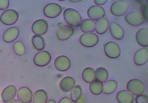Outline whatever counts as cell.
<instances>
[{
  "label": "cell",
  "mask_w": 148,
  "mask_h": 103,
  "mask_svg": "<svg viewBox=\"0 0 148 103\" xmlns=\"http://www.w3.org/2000/svg\"><path fill=\"white\" fill-rule=\"evenodd\" d=\"M65 21L70 26L78 27L82 22V18L80 13L75 9H66L63 13Z\"/></svg>",
  "instance_id": "cell-1"
},
{
  "label": "cell",
  "mask_w": 148,
  "mask_h": 103,
  "mask_svg": "<svg viewBox=\"0 0 148 103\" xmlns=\"http://www.w3.org/2000/svg\"><path fill=\"white\" fill-rule=\"evenodd\" d=\"M127 89L132 95L138 96L143 94L145 91L146 87L145 84L141 80L133 79L128 82Z\"/></svg>",
  "instance_id": "cell-2"
},
{
  "label": "cell",
  "mask_w": 148,
  "mask_h": 103,
  "mask_svg": "<svg viewBox=\"0 0 148 103\" xmlns=\"http://www.w3.org/2000/svg\"><path fill=\"white\" fill-rule=\"evenodd\" d=\"M129 4L127 1H118L114 2L110 7V12L113 15L117 17L125 15L129 10Z\"/></svg>",
  "instance_id": "cell-3"
},
{
  "label": "cell",
  "mask_w": 148,
  "mask_h": 103,
  "mask_svg": "<svg viewBox=\"0 0 148 103\" xmlns=\"http://www.w3.org/2000/svg\"><path fill=\"white\" fill-rule=\"evenodd\" d=\"M125 20L129 24L135 27L143 24L145 21L142 13L137 11H132L128 13L125 16Z\"/></svg>",
  "instance_id": "cell-4"
},
{
  "label": "cell",
  "mask_w": 148,
  "mask_h": 103,
  "mask_svg": "<svg viewBox=\"0 0 148 103\" xmlns=\"http://www.w3.org/2000/svg\"><path fill=\"white\" fill-rule=\"evenodd\" d=\"M18 18V13L13 9H8L2 13L0 20L3 24L10 26L15 24Z\"/></svg>",
  "instance_id": "cell-5"
},
{
  "label": "cell",
  "mask_w": 148,
  "mask_h": 103,
  "mask_svg": "<svg viewBox=\"0 0 148 103\" xmlns=\"http://www.w3.org/2000/svg\"><path fill=\"white\" fill-rule=\"evenodd\" d=\"M104 51L106 55L111 59H117L121 54L120 46L117 43L112 41L108 42L105 44Z\"/></svg>",
  "instance_id": "cell-6"
},
{
  "label": "cell",
  "mask_w": 148,
  "mask_h": 103,
  "mask_svg": "<svg viewBox=\"0 0 148 103\" xmlns=\"http://www.w3.org/2000/svg\"><path fill=\"white\" fill-rule=\"evenodd\" d=\"M99 41L98 35L94 33L83 34L80 38V43L84 47H95Z\"/></svg>",
  "instance_id": "cell-7"
},
{
  "label": "cell",
  "mask_w": 148,
  "mask_h": 103,
  "mask_svg": "<svg viewBox=\"0 0 148 103\" xmlns=\"http://www.w3.org/2000/svg\"><path fill=\"white\" fill-rule=\"evenodd\" d=\"M51 60V56L49 53L46 51H42L36 54L34 62L35 65L38 66L44 67L48 65Z\"/></svg>",
  "instance_id": "cell-8"
},
{
  "label": "cell",
  "mask_w": 148,
  "mask_h": 103,
  "mask_svg": "<svg viewBox=\"0 0 148 103\" xmlns=\"http://www.w3.org/2000/svg\"><path fill=\"white\" fill-rule=\"evenodd\" d=\"M62 12V7L56 3H50L46 5L43 9L44 15L49 18H55L59 16Z\"/></svg>",
  "instance_id": "cell-9"
},
{
  "label": "cell",
  "mask_w": 148,
  "mask_h": 103,
  "mask_svg": "<svg viewBox=\"0 0 148 103\" xmlns=\"http://www.w3.org/2000/svg\"><path fill=\"white\" fill-rule=\"evenodd\" d=\"M17 98L22 103H31L32 101V91L26 87H21L17 91Z\"/></svg>",
  "instance_id": "cell-10"
},
{
  "label": "cell",
  "mask_w": 148,
  "mask_h": 103,
  "mask_svg": "<svg viewBox=\"0 0 148 103\" xmlns=\"http://www.w3.org/2000/svg\"><path fill=\"white\" fill-rule=\"evenodd\" d=\"M54 64L55 68L60 72H65L69 69L71 66V61L67 56L62 55L58 57L55 59Z\"/></svg>",
  "instance_id": "cell-11"
},
{
  "label": "cell",
  "mask_w": 148,
  "mask_h": 103,
  "mask_svg": "<svg viewBox=\"0 0 148 103\" xmlns=\"http://www.w3.org/2000/svg\"><path fill=\"white\" fill-rule=\"evenodd\" d=\"M87 14L91 19L98 21L104 18L105 15V11L101 6L94 5L88 9Z\"/></svg>",
  "instance_id": "cell-12"
},
{
  "label": "cell",
  "mask_w": 148,
  "mask_h": 103,
  "mask_svg": "<svg viewBox=\"0 0 148 103\" xmlns=\"http://www.w3.org/2000/svg\"><path fill=\"white\" fill-rule=\"evenodd\" d=\"M17 89L16 87L13 85L8 86L3 89L1 97L4 102L8 103L14 100L17 94Z\"/></svg>",
  "instance_id": "cell-13"
},
{
  "label": "cell",
  "mask_w": 148,
  "mask_h": 103,
  "mask_svg": "<svg viewBox=\"0 0 148 103\" xmlns=\"http://www.w3.org/2000/svg\"><path fill=\"white\" fill-rule=\"evenodd\" d=\"M148 51L147 48L143 47L136 52L134 56V63L138 66L146 64L148 61Z\"/></svg>",
  "instance_id": "cell-14"
},
{
  "label": "cell",
  "mask_w": 148,
  "mask_h": 103,
  "mask_svg": "<svg viewBox=\"0 0 148 103\" xmlns=\"http://www.w3.org/2000/svg\"><path fill=\"white\" fill-rule=\"evenodd\" d=\"M48 25L47 22L43 19L38 20L33 23L32 30L34 34L36 35H42L46 33L48 30Z\"/></svg>",
  "instance_id": "cell-15"
},
{
  "label": "cell",
  "mask_w": 148,
  "mask_h": 103,
  "mask_svg": "<svg viewBox=\"0 0 148 103\" xmlns=\"http://www.w3.org/2000/svg\"><path fill=\"white\" fill-rule=\"evenodd\" d=\"M74 33V29L72 26H62L56 32V36L59 40L64 41L71 38Z\"/></svg>",
  "instance_id": "cell-16"
},
{
  "label": "cell",
  "mask_w": 148,
  "mask_h": 103,
  "mask_svg": "<svg viewBox=\"0 0 148 103\" xmlns=\"http://www.w3.org/2000/svg\"><path fill=\"white\" fill-rule=\"evenodd\" d=\"M19 30L16 27L9 28L4 33L3 39L6 43H11L16 40L19 34Z\"/></svg>",
  "instance_id": "cell-17"
},
{
  "label": "cell",
  "mask_w": 148,
  "mask_h": 103,
  "mask_svg": "<svg viewBox=\"0 0 148 103\" xmlns=\"http://www.w3.org/2000/svg\"><path fill=\"white\" fill-rule=\"evenodd\" d=\"M136 40L141 47H147L148 46V30L146 28L140 29L136 34Z\"/></svg>",
  "instance_id": "cell-18"
},
{
  "label": "cell",
  "mask_w": 148,
  "mask_h": 103,
  "mask_svg": "<svg viewBox=\"0 0 148 103\" xmlns=\"http://www.w3.org/2000/svg\"><path fill=\"white\" fill-rule=\"evenodd\" d=\"M110 31L112 37L117 40H121L125 35L122 28L116 22H111L110 25Z\"/></svg>",
  "instance_id": "cell-19"
},
{
  "label": "cell",
  "mask_w": 148,
  "mask_h": 103,
  "mask_svg": "<svg viewBox=\"0 0 148 103\" xmlns=\"http://www.w3.org/2000/svg\"><path fill=\"white\" fill-rule=\"evenodd\" d=\"M75 80L71 77H66L62 79L60 83V88L64 92L70 91L75 86Z\"/></svg>",
  "instance_id": "cell-20"
},
{
  "label": "cell",
  "mask_w": 148,
  "mask_h": 103,
  "mask_svg": "<svg viewBox=\"0 0 148 103\" xmlns=\"http://www.w3.org/2000/svg\"><path fill=\"white\" fill-rule=\"evenodd\" d=\"M116 99L119 103H133L134 101L133 95L127 90H122L117 93Z\"/></svg>",
  "instance_id": "cell-21"
},
{
  "label": "cell",
  "mask_w": 148,
  "mask_h": 103,
  "mask_svg": "<svg viewBox=\"0 0 148 103\" xmlns=\"http://www.w3.org/2000/svg\"><path fill=\"white\" fill-rule=\"evenodd\" d=\"M81 31L85 33L93 32L96 28V22L91 19H86L82 21L80 24Z\"/></svg>",
  "instance_id": "cell-22"
},
{
  "label": "cell",
  "mask_w": 148,
  "mask_h": 103,
  "mask_svg": "<svg viewBox=\"0 0 148 103\" xmlns=\"http://www.w3.org/2000/svg\"><path fill=\"white\" fill-rule=\"evenodd\" d=\"M109 27V22L106 18H103L97 21L96 23V30L97 33L100 35L105 33Z\"/></svg>",
  "instance_id": "cell-23"
},
{
  "label": "cell",
  "mask_w": 148,
  "mask_h": 103,
  "mask_svg": "<svg viewBox=\"0 0 148 103\" xmlns=\"http://www.w3.org/2000/svg\"><path fill=\"white\" fill-rule=\"evenodd\" d=\"M48 100V96L45 91L39 89L34 94L33 97V103H46Z\"/></svg>",
  "instance_id": "cell-24"
},
{
  "label": "cell",
  "mask_w": 148,
  "mask_h": 103,
  "mask_svg": "<svg viewBox=\"0 0 148 103\" xmlns=\"http://www.w3.org/2000/svg\"><path fill=\"white\" fill-rule=\"evenodd\" d=\"M118 83L117 81L114 80H110L106 82L103 85V92L106 95L112 94L116 90Z\"/></svg>",
  "instance_id": "cell-25"
},
{
  "label": "cell",
  "mask_w": 148,
  "mask_h": 103,
  "mask_svg": "<svg viewBox=\"0 0 148 103\" xmlns=\"http://www.w3.org/2000/svg\"><path fill=\"white\" fill-rule=\"evenodd\" d=\"M83 80L88 83H90L95 80V70L91 67H87L83 70L82 74Z\"/></svg>",
  "instance_id": "cell-26"
},
{
  "label": "cell",
  "mask_w": 148,
  "mask_h": 103,
  "mask_svg": "<svg viewBox=\"0 0 148 103\" xmlns=\"http://www.w3.org/2000/svg\"><path fill=\"white\" fill-rule=\"evenodd\" d=\"M103 83L95 80L91 83L89 85V89L91 93L95 96L101 94L103 92Z\"/></svg>",
  "instance_id": "cell-27"
},
{
  "label": "cell",
  "mask_w": 148,
  "mask_h": 103,
  "mask_svg": "<svg viewBox=\"0 0 148 103\" xmlns=\"http://www.w3.org/2000/svg\"><path fill=\"white\" fill-rule=\"evenodd\" d=\"M95 78L97 81L103 83H105L109 78V73L106 68L99 67L95 72Z\"/></svg>",
  "instance_id": "cell-28"
},
{
  "label": "cell",
  "mask_w": 148,
  "mask_h": 103,
  "mask_svg": "<svg viewBox=\"0 0 148 103\" xmlns=\"http://www.w3.org/2000/svg\"><path fill=\"white\" fill-rule=\"evenodd\" d=\"M14 53L19 56H22L26 53V47L21 41H18L15 42L13 45Z\"/></svg>",
  "instance_id": "cell-29"
},
{
  "label": "cell",
  "mask_w": 148,
  "mask_h": 103,
  "mask_svg": "<svg viewBox=\"0 0 148 103\" xmlns=\"http://www.w3.org/2000/svg\"><path fill=\"white\" fill-rule=\"evenodd\" d=\"M32 43L33 46L38 51L44 49L45 43L44 39L40 36L35 35L32 38Z\"/></svg>",
  "instance_id": "cell-30"
},
{
  "label": "cell",
  "mask_w": 148,
  "mask_h": 103,
  "mask_svg": "<svg viewBox=\"0 0 148 103\" xmlns=\"http://www.w3.org/2000/svg\"><path fill=\"white\" fill-rule=\"evenodd\" d=\"M82 96V89L80 85L75 86L71 91L70 97L71 100L74 103L77 102L80 98Z\"/></svg>",
  "instance_id": "cell-31"
},
{
  "label": "cell",
  "mask_w": 148,
  "mask_h": 103,
  "mask_svg": "<svg viewBox=\"0 0 148 103\" xmlns=\"http://www.w3.org/2000/svg\"><path fill=\"white\" fill-rule=\"evenodd\" d=\"M136 103H148V96L145 94H142L137 96L136 99Z\"/></svg>",
  "instance_id": "cell-32"
},
{
  "label": "cell",
  "mask_w": 148,
  "mask_h": 103,
  "mask_svg": "<svg viewBox=\"0 0 148 103\" xmlns=\"http://www.w3.org/2000/svg\"><path fill=\"white\" fill-rule=\"evenodd\" d=\"M9 1L8 0H0V10H4L9 7Z\"/></svg>",
  "instance_id": "cell-33"
},
{
  "label": "cell",
  "mask_w": 148,
  "mask_h": 103,
  "mask_svg": "<svg viewBox=\"0 0 148 103\" xmlns=\"http://www.w3.org/2000/svg\"><path fill=\"white\" fill-rule=\"evenodd\" d=\"M59 103H73L69 98L64 97L60 99Z\"/></svg>",
  "instance_id": "cell-34"
},
{
  "label": "cell",
  "mask_w": 148,
  "mask_h": 103,
  "mask_svg": "<svg viewBox=\"0 0 148 103\" xmlns=\"http://www.w3.org/2000/svg\"><path fill=\"white\" fill-rule=\"evenodd\" d=\"M107 1H108L105 0H95L94 2L97 6H101V5L105 4Z\"/></svg>",
  "instance_id": "cell-35"
},
{
  "label": "cell",
  "mask_w": 148,
  "mask_h": 103,
  "mask_svg": "<svg viewBox=\"0 0 148 103\" xmlns=\"http://www.w3.org/2000/svg\"><path fill=\"white\" fill-rule=\"evenodd\" d=\"M77 103H86V100L85 97L83 96L82 95L81 97L79 99V100L77 102Z\"/></svg>",
  "instance_id": "cell-36"
},
{
  "label": "cell",
  "mask_w": 148,
  "mask_h": 103,
  "mask_svg": "<svg viewBox=\"0 0 148 103\" xmlns=\"http://www.w3.org/2000/svg\"><path fill=\"white\" fill-rule=\"evenodd\" d=\"M10 103H22L19 100H14L10 102Z\"/></svg>",
  "instance_id": "cell-37"
},
{
  "label": "cell",
  "mask_w": 148,
  "mask_h": 103,
  "mask_svg": "<svg viewBox=\"0 0 148 103\" xmlns=\"http://www.w3.org/2000/svg\"><path fill=\"white\" fill-rule=\"evenodd\" d=\"M46 103H56V102L55 100H49Z\"/></svg>",
  "instance_id": "cell-38"
},
{
  "label": "cell",
  "mask_w": 148,
  "mask_h": 103,
  "mask_svg": "<svg viewBox=\"0 0 148 103\" xmlns=\"http://www.w3.org/2000/svg\"><path fill=\"white\" fill-rule=\"evenodd\" d=\"M71 2H80V1H70Z\"/></svg>",
  "instance_id": "cell-39"
}]
</instances>
